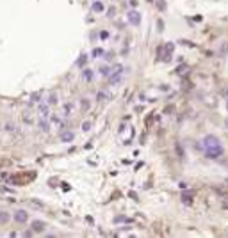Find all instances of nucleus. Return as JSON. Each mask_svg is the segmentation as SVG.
Here are the masks:
<instances>
[{
    "label": "nucleus",
    "instance_id": "nucleus-1",
    "mask_svg": "<svg viewBox=\"0 0 228 238\" xmlns=\"http://www.w3.org/2000/svg\"><path fill=\"white\" fill-rule=\"evenodd\" d=\"M201 151L205 155V158L210 160H217L219 157L225 155V146L221 139L214 133H207L203 139H201Z\"/></svg>",
    "mask_w": 228,
    "mask_h": 238
},
{
    "label": "nucleus",
    "instance_id": "nucleus-2",
    "mask_svg": "<svg viewBox=\"0 0 228 238\" xmlns=\"http://www.w3.org/2000/svg\"><path fill=\"white\" fill-rule=\"evenodd\" d=\"M121 77H123V66H114L112 73L107 77L109 85H116V84H119V82H121Z\"/></svg>",
    "mask_w": 228,
    "mask_h": 238
},
{
    "label": "nucleus",
    "instance_id": "nucleus-3",
    "mask_svg": "<svg viewBox=\"0 0 228 238\" xmlns=\"http://www.w3.org/2000/svg\"><path fill=\"white\" fill-rule=\"evenodd\" d=\"M13 220L16 222V224H25L27 220H29V213H27V210H16L14 213H13Z\"/></svg>",
    "mask_w": 228,
    "mask_h": 238
},
{
    "label": "nucleus",
    "instance_id": "nucleus-4",
    "mask_svg": "<svg viewBox=\"0 0 228 238\" xmlns=\"http://www.w3.org/2000/svg\"><path fill=\"white\" fill-rule=\"evenodd\" d=\"M127 20H128L130 25H139V23H141V14H139V11H137V9H130L128 14H127Z\"/></svg>",
    "mask_w": 228,
    "mask_h": 238
},
{
    "label": "nucleus",
    "instance_id": "nucleus-5",
    "mask_svg": "<svg viewBox=\"0 0 228 238\" xmlns=\"http://www.w3.org/2000/svg\"><path fill=\"white\" fill-rule=\"evenodd\" d=\"M38 126H39L41 132H50V128H52L50 117H39L38 119Z\"/></svg>",
    "mask_w": 228,
    "mask_h": 238
},
{
    "label": "nucleus",
    "instance_id": "nucleus-6",
    "mask_svg": "<svg viewBox=\"0 0 228 238\" xmlns=\"http://www.w3.org/2000/svg\"><path fill=\"white\" fill-rule=\"evenodd\" d=\"M38 114H39V117H50V105L46 101L38 105Z\"/></svg>",
    "mask_w": 228,
    "mask_h": 238
},
{
    "label": "nucleus",
    "instance_id": "nucleus-7",
    "mask_svg": "<svg viewBox=\"0 0 228 238\" xmlns=\"http://www.w3.org/2000/svg\"><path fill=\"white\" fill-rule=\"evenodd\" d=\"M73 110H75V103H73V101H66V103L62 105V114H64V117H71Z\"/></svg>",
    "mask_w": 228,
    "mask_h": 238
},
{
    "label": "nucleus",
    "instance_id": "nucleus-8",
    "mask_svg": "<svg viewBox=\"0 0 228 238\" xmlns=\"http://www.w3.org/2000/svg\"><path fill=\"white\" fill-rule=\"evenodd\" d=\"M112 69H114L112 66H109V64H103V66H100V68H98V73H100L103 78H107V77L112 73Z\"/></svg>",
    "mask_w": 228,
    "mask_h": 238
},
{
    "label": "nucleus",
    "instance_id": "nucleus-9",
    "mask_svg": "<svg viewBox=\"0 0 228 238\" xmlns=\"http://www.w3.org/2000/svg\"><path fill=\"white\" fill-rule=\"evenodd\" d=\"M73 139H75V133H73V132H70V130H64V132L61 133V140H62L64 144H68V142H71Z\"/></svg>",
    "mask_w": 228,
    "mask_h": 238
},
{
    "label": "nucleus",
    "instance_id": "nucleus-10",
    "mask_svg": "<svg viewBox=\"0 0 228 238\" xmlns=\"http://www.w3.org/2000/svg\"><path fill=\"white\" fill-rule=\"evenodd\" d=\"M103 9H105V5H103L102 0H95V2L91 4V11H93V13H103Z\"/></svg>",
    "mask_w": 228,
    "mask_h": 238
},
{
    "label": "nucleus",
    "instance_id": "nucleus-11",
    "mask_svg": "<svg viewBox=\"0 0 228 238\" xmlns=\"http://www.w3.org/2000/svg\"><path fill=\"white\" fill-rule=\"evenodd\" d=\"M45 227H46V224H45L43 220H34V222H32V231H34V233H43Z\"/></svg>",
    "mask_w": 228,
    "mask_h": 238
},
{
    "label": "nucleus",
    "instance_id": "nucleus-12",
    "mask_svg": "<svg viewBox=\"0 0 228 238\" xmlns=\"http://www.w3.org/2000/svg\"><path fill=\"white\" fill-rule=\"evenodd\" d=\"M89 107H91V99L89 98H82L80 99V110H82V112H87Z\"/></svg>",
    "mask_w": 228,
    "mask_h": 238
},
{
    "label": "nucleus",
    "instance_id": "nucleus-13",
    "mask_svg": "<svg viewBox=\"0 0 228 238\" xmlns=\"http://www.w3.org/2000/svg\"><path fill=\"white\" fill-rule=\"evenodd\" d=\"M82 78L86 80V82H91V80L95 78V73H93V69H87V68H86V69L82 71Z\"/></svg>",
    "mask_w": 228,
    "mask_h": 238
},
{
    "label": "nucleus",
    "instance_id": "nucleus-14",
    "mask_svg": "<svg viewBox=\"0 0 228 238\" xmlns=\"http://www.w3.org/2000/svg\"><path fill=\"white\" fill-rule=\"evenodd\" d=\"M11 218H13V217H11V213H9V212H4V210L0 212V224H7Z\"/></svg>",
    "mask_w": 228,
    "mask_h": 238
},
{
    "label": "nucleus",
    "instance_id": "nucleus-15",
    "mask_svg": "<svg viewBox=\"0 0 228 238\" xmlns=\"http://www.w3.org/2000/svg\"><path fill=\"white\" fill-rule=\"evenodd\" d=\"M46 103H48L50 107H54V105H57V94H55V93H52V94H48V98H46Z\"/></svg>",
    "mask_w": 228,
    "mask_h": 238
},
{
    "label": "nucleus",
    "instance_id": "nucleus-16",
    "mask_svg": "<svg viewBox=\"0 0 228 238\" xmlns=\"http://www.w3.org/2000/svg\"><path fill=\"white\" fill-rule=\"evenodd\" d=\"M182 201H184V204H191V203H192V194L184 192V194H182Z\"/></svg>",
    "mask_w": 228,
    "mask_h": 238
},
{
    "label": "nucleus",
    "instance_id": "nucleus-17",
    "mask_svg": "<svg viewBox=\"0 0 228 238\" xmlns=\"http://www.w3.org/2000/svg\"><path fill=\"white\" fill-rule=\"evenodd\" d=\"M103 53H105V52H103L102 48H95V50L91 52V57H93V59H96V57H102Z\"/></svg>",
    "mask_w": 228,
    "mask_h": 238
},
{
    "label": "nucleus",
    "instance_id": "nucleus-18",
    "mask_svg": "<svg viewBox=\"0 0 228 238\" xmlns=\"http://www.w3.org/2000/svg\"><path fill=\"white\" fill-rule=\"evenodd\" d=\"M91 128H93V123L91 121H84L82 123V132H89Z\"/></svg>",
    "mask_w": 228,
    "mask_h": 238
},
{
    "label": "nucleus",
    "instance_id": "nucleus-19",
    "mask_svg": "<svg viewBox=\"0 0 228 238\" xmlns=\"http://www.w3.org/2000/svg\"><path fill=\"white\" fill-rule=\"evenodd\" d=\"M86 62H87V57H86V55H80V59L77 60V66H78V68H84Z\"/></svg>",
    "mask_w": 228,
    "mask_h": 238
},
{
    "label": "nucleus",
    "instance_id": "nucleus-20",
    "mask_svg": "<svg viewBox=\"0 0 228 238\" xmlns=\"http://www.w3.org/2000/svg\"><path fill=\"white\" fill-rule=\"evenodd\" d=\"M96 99H98L100 103H103V101H107V94H105V93H98V94H96Z\"/></svg>",
    "mask_w": 228,
    "mask_h": 238
},
{
    "label": "nucleus",
    "instance_id": "nucleus-21",
    "mask_svg": "<svg viewBox=\"0 0 228 238\" xmlns=\"http://www.w3.org/2000/svg\"><path fill=\"white\" fill-rule=\"evenodd\" d=\"M114 14H116V7H109V11H107V16H109V18H114Z\"/></svg>",
    "mask_w": 228,
    "mask_h": 238
},
{
    "label": "nucleus",
    "instance_id": "nucleus-22",
    "mask_svg": "<svg viewBox=\"0 0 228 238\" xmlns=\"http://www.w3.org/2000/svg\"><path fill=\"white\" fill-rule=\"evenodd\" d=\"M14 130V124L13 123H5V132H13Z\"/></svg>",
    "mask_w": 228,
    "mask_h": 238
},
{
    "label": "nucleus",
    "instance_id": "nucleus-23",
    "mask_svg": "<svg viewBox=\"0 0 228 238\" xmlns=\"http://www.w3.org/2000/svg\"><path fill=\"white\" fill-rule=\"evenodd\" d=\"M157 27H159V32H162V30H164V23H162V20L157 21Z\"/></svg>",
    "mask_w": 228,
    "mask_h": 238
},
{
    "label": "nucleus",
    "instance_id": "nucleus-24",
    "mask_svg": "<svg viewBox=\"0 0 228 238\" xmlns=\"http://www.w3.org/2000/svg\"><path fill=\"white\" fill-rule=\"evenodd\" d=\"M128 5H130L132 9H135V7H137V0H128Z\"/></svg>",
    "mask_w": 228,
    "mask_h": 238
},
{
    "label": "nucleus",
    "instance_id": "nucleus-25",
    "mask_svg": "<svg viewBox=\"0 0 228 238\" xmlns=\"http://www.w3.org/2000/svg\"><path fill=\"white\" fill-rule=\"evenodd\" d=\"M100 36H102V39H107V38H109V32H102Z\"/></svg>",
    "mask_w": 228,
    "mask_h": 238
},
{
    "label": "nucleus",
    "instance_id": "nucleus-26",
    "mask_svg": "<svg viewBox=\"0 0 228 238\" xmlns=\"http://www.w3.org/2000/svg\"><path fill=\"white\" fill-rule=\"evenodd\" d=\"M226 110H228V99H226Z\"/></svg>",
    "mask_w": 228,
    "mask_h": 238
}]
</instances>
